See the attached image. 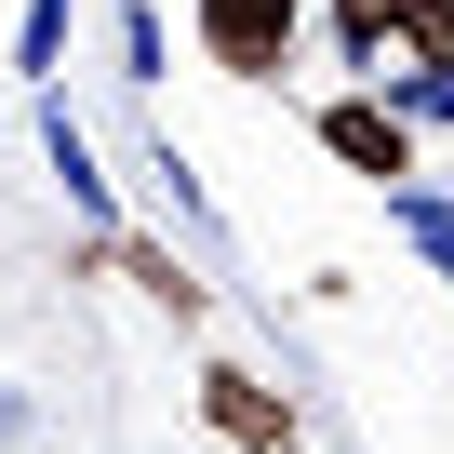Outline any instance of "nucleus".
<instances>
[{
    "instance_id": "1",
    "label": "nucleus",
    "mask_w": 454,
    "mask_h": 454,
    "mask_svg": "<svg viewBox=\"0 0 454 454\" xmlns=\"http://www.w3.org/2000/svg\"><path fill=\"white\" fill-rule=\"evenodd\" d=\"M334 54L361 67V81H387V67H454V0H334Z\"/></svg>"
},
{
    "instance_id": "2",
    "label": "nucleus",
    "mask_w": 454,
    "mask_h": 454,
    "mask_svg": "<svg viewBox=\"0 0 454 454\" xmlns=\"http://www.w3.org/2000/svg\"><path fill=\"white\" fill-rule=\"evenodd\" d=\"M187 14H200V54L227 81H281L308 41V0H187Z\"/></svg>"
},
{
    "instance_id": "3",
    "label": "nucleus",
    "mask_w": 454,
    "mask_h": 454,
    "mask_svg": "<svg viewBox=\"0 0 454 454\" xmlns=\"http://www.w3.org/2000/svg\"><path fill=\"white\" fill-rule=\"evenodd\" d=\"M200 427L227 441V454H308V427H294V401L254 374V361H200Z\"/></svg>"
},
{
    "instance_id": "4",
    "label": "nucleus",
    "mask_w": 454,
    "mask_h": 454,
    "mask_svg": "<svg viewBox=\"0 0 454 454\" xmlns=\"http://www.w3.org/2000/svg\"><path fill=\"white\" fill-rule=\"evenodd\" d=\"M308 134H321V160H348V174H374V187H414V121H401L387 94H321Z\"/></svg>"
},
{
    "instance_id": "5",
    "label": "nucleus",
    "mask_w": 454,
    "mask_h": 454,
    "mask_svg": "<svg viewBox=\"0 0 454 454\" xmlns=\"http://www.w3.org/2000/svg\"><path fill=\"white\" fill-rule=\"evenodd\" d=\"M94 254H107V268H121V281H134V294H147L160 321H187V334L214 321V281H200V268H187L174 241H147V227H107V241H94Z\"/></svg>"
},
{
    "instance_id": "6",
    "label": "nucleus",
    "mask_w": 454,
    "mask_h": 454,
    "mask_svg": "<svg viewBox=\"0 0 454 454\" xmlns=\"http://www.w3.org/2000/svg\"><path fill=\"white\" fill-rule=\"evenodd\" d=\"M41 160H54V187H67V214H81V241H107V227H121V187L94 174V134H81L67 94H41Z\"/></svg>"
},
{
    "instance_id": "7",
    "label": "nucleus",
    "mask_w": 454,
    "mask_h": 454,
    "mask_svg": "<svg viewBox=\"0 0 454 454\" xmlns=\"http://www.w3.org/2000/svg\"><path fill=\"white\" fill-rule=\"evenodd\" d=\"M67 27H81V0H27V14H14V81H27V94H54Z\"/></svg>"
},
{
    "instance_id": "8",
    "label": "nucleus",
    "mask_w": 454,
    "mask_h": 454,
    "mask_svg": "<svg viewBox=\"0 0 454 454\" xmlns=\"http://www.w3.org/2000/svg\"><path fill=\"white\" fill-rule=\"evenodd\" d=\"M387 227H401V241L454 281V187H387Z\"/></svg>"
},
{
    "instance_id": "9",
    "label": "nucleus",
    "mask_w": 454,
    "mask_h": 454,
    "mask_svg": "<svg viewBox=\"0 0 454 454\" xmlns=\"http://www.w3.org/2000/svg\"><path fill=\"white\" fill-rule=\"evenodd\" d=\"M361 94H387L414 134H441V121H454V67H387V81H361Z\"/></svg>"
},
{
    "instance_id": "10",
    "label": "nucleus",
    "mask_w": 454,
    "mask_h": 454,
    "mask_svg": "<svg viewBox=\"0 0 454 454\" xmlns=\"http://www.w3.org/2000/svg\"><path fill=\"white\" fill-rule=\"evenodd\" d=\"M121 81H160V14L147 0H121Z\"/></svg>"
},
{
    "instance_id": "11",
    "label": "nucleus",
    "mask_w": 454,
    "mask_h": 454,
    "mask_svg": "<svg viewBox=\"0 0 454 454\" xmlns=\"http://www.w3.org/2000/svg\"><path fill=\"white\" fill-rule=\"evenodd\" d=\"M27 427H41V414H27V387H0V454H14Z\"/></svg>"
}]
</instances>
